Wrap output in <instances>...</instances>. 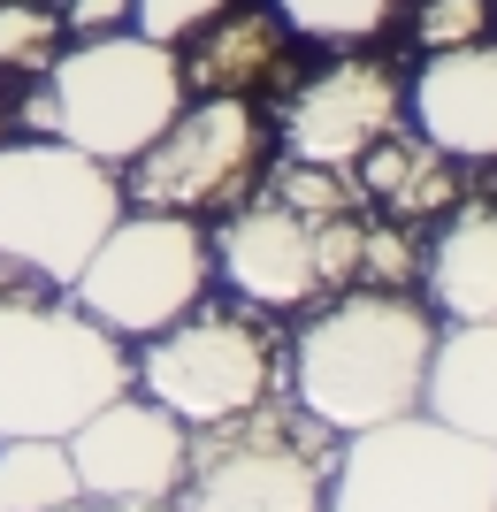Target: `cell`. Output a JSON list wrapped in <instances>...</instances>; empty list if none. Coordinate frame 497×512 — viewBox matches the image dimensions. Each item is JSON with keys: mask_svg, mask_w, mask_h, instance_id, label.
Masks as SVG:
<instances>
[{"mask_svg": "<svg viewBox=\"0 0 497 512\" xmlns=\"http://www.w3.org/2000/svg\"><path fill=\"white\" fill-rule=\"evenodd\" d=\"M337 428L276 390L230 421L192 428L176 512H329V474H337Z\"/></svg>", "mask_w": 497, "mask_h": 512, "instance_id": "5", "label": "cell"}, {"mask_svg": "<svg viewBox=\"0 0 497 512\" xmlns=\"http://www.w3.org/2000/svg\"><path fill=\"white\" fill-rule=\"evenodd\" d=\"M123 214V169L62 138H0V291H69Z\"/></svg>", "mask_w": 497, "mask_h": 512, "instance_id": "3", "label": "cell"}, {"mask_svg": "<svg viewBox=\"0 0 497 512\" xmlns=\"http://www.w3.org/2000/svg\"><path fill=\"white\" fill-rule=\"evenodd\" d=\"M329 512H497V444L398 413L337 444Z\"/></svg>", "mask_w": 497, "mask_h": 512, "instance_id": "7", "label": "cell"}, {"mask_svg": "<svg viewBox=\"0 0 497 512\" xmlns=\"http://www.w3.org/2000/svg\"><path fill=\"white\" fill-rule=\"evenodd\" d=\"M429 314L497 321V199H459L429 245Z\"/></svg>", "mask_w": 497, "mask_h": 512, "instance_id": "17", "label": "cell"}, {"mask_svg": "<svg viewBox=\"0 0 497 512\" xmlns=\"http://www.w3.org/2000/svg\"><path fill=\"white\" fill-rule=\"evenodd\" d=\"M130 383L146 390L153 406H169L184 428H207V421H230V413L283 390V337H276V321L245 299L192 306L169 329L138 337Z\"/></svg>", "mask_w": 497, "mask_h": 512, "instance_id": "6", "label": "cell"}, {"mask_svg": "<svg viewBox=\"0 0 497 512\" xmlns=\"http://www.w3.org/2000/svg\"><path fill=\"white\" fill-rule=\"evenodd\" d=\"M253 192L283 199V207H299V214H352V207H360V184H352V169H329V161H299V153H283L276 169H260Z\"/></svg>", "mask_w": 497, "mask_h": 512, "instance_id": "20", "label": "cell"}, {"mask_svg": "<svg viewBox=\"0 0 497 512\" xmlns=\"http://www.w3.org/2000/svg\"><path fill=\"white\" fill-rule=\"evenodd\" d=\"M77 490L69 436H0V512H54Z\"/></svg>", "mask_w": 497, "mask_h": 512, "instance_id": "18", "label": "cell"}, {"mask_svg": "<svg viewBox=\"0 0 497 512\" xmlns=\"http://www.w3.org/2000/svg\"><path fill=\"white\" fill-rule=\"evenodd\" d=\"M421 413H436L459 436L497 444V321H436Z\"/></svg>", "mask_w": 497, "mask_h": 512, "instance_id": "16", "label": "cell"}, {"mask_svg": "<svg viewBox=\"0 0 497 512\" xmlns=\"http://www.w3.org/2000/svg\"><path fill=\"white\" fill-rule=\"evenodd\" d=\"M360 230H368V207L352 214H299L283 199L253 192L222 214V230L207 237L215 253V276L238 291L260 314H299V306H322L329 291L360 283Z\"/></svg>", "mask_w": 497, "mask_h": 512, "instance_id": "8", "label": "cell"}, {"mask_svg": "<svg viewBox=\"0 0 497 512\" xmlns=\"http://www.w3.org/2000/svg\"><path fill=\"white\" fill-rule=\"evenodd\" d=\"M130 390V352L62 291H0V436H69Z\"/></svg>", "mask_w": 497, "mask_h": 512, "instance_id": "4", "label": "cell"}, {"mask_svg": "<svg viewBox=\"0 0 497 512\" xmlns=\"http://www.w3.org/2000/svg\"><path fill=\"white\" fill-rule=\"evenodd\" d=\"M230 0H130V31L153 46H184L199 23H215Z\"/></svg>", "mask_w": 497, "mask_h": 512, "instance_id": "22", "label": "cell"}, {"mask_svg": "<svg viewBox=\"0 0 497 512\" xmlns=\"http://www.w3.org/2000/svg\"><path fill=\"white\" fill-rule=\"evenodd\" d=\"M62 8L46 0H0V77H39L62 54Z\"/></svg>", "mask_w": 497, "mask_h": 512, "instance_id": "21", "label": "cell"}, {"mask_svg": "<svg viewBox=\"0 0 497 512\" xmlns=\"http://www.w3.org/2000/svg\"><path fill=\"white\" fill-rule=\"evenodd\" d=\"M436 352V314L390 283H345L329 291L322 314L283 344V390L337 436L383 428L398 413H421Z\"/></svg>", "mask_w": 497, "mask_h": 512, "instance_id": "1", "label": "cell"}, {"mask_svg": "<svg viewBox=\"0 0 497 512\" xmlns=\"http://www.w3.org/2000/svg\"><path fill=\"white\" fill-rule=\"evenodd\" d=\"M130 23V0H69L62 8V31H77V39H92V31H123Z\"/></svg>", "mask_w": 497, "mask_h": 512, "instance_id": "25", "label": "cell"}, {"mask_svg": "<svg viewBox=\"0 0 497 512\" xmlns=\"http://www.w3.org/2000/svg\"><path fill=\"white\" fill-rule=\"evenodd\" d=\"M215 283V253L207 230L192 214H161V207H123L108 222V237L85 253L69 299L85 306L108 337L138 344L153 329H169L176 314H192Z\"/></svg>", "mask_w": 497, "mask_h": 512, "instance_id": "9", "label": "cell"}, {"mask_svg": "<svg viewBox=\"0 0 497 512\" xmlns=\"http://www.w3.org/2000/svg\"><path fill=\"white\" fill-rule=\"evenodd\" d=\"M54 512H176V505H123V497H69Z\"/></svg>", "mask_w": 497, "mask_h": 512, "instance_id": "26", "label": "cell"}, {"mask_svg": "<svg viewBox=\"0 0 497 512\" xmlns=\"http://www.w3.org/2000/svg\"><path fill=\"white\" fill-rule=\"evenodd\" d=\"M406 0H276V16L291 39H314V46H360L375 39Z\"/></svg>", "mask_w": 497, "mask_h": 512, "instance_id": "19", "label": "cell"}, {"mask_svg": "<svg viewBox=\"0 0 497 512\" xmlns=\"http://www.w3.org/2000/svg\"><path fill=\"white\" fill-rule=\"evenodd\" d=\"M192 54H176L184 69V92H230V100H260L268 85H283L291 69V31H283L276 8H222L215 23H199Z\"/></svg>", "mask_w": 497, "mask_h": 512, "instance_id": "14", "label": "cell"}, {"mask_svg": "<svg viewBox=\"0 0 497 512\" xmlns=\"http://www.w3.org/2000/svg\"><path fill=\"white\" fill-rule=\"evenodd\" d=\"M352 184H360V207H375L383 222H406V230L459 207V161L444 146H429L421 130H398V123L352 161Z\"/></svg>", "mask_w": 497, "mask_h": 512, "instance_id": "15", "label": "cell"}, {"mask_svg": "<svg viewBox=\"0 0 497 512\" xmlns=\"http://www.w3.org/2000/svg\"><path fill=\"white\" fill-rule=\"evenodd\" d=\"M421 276V253H413V230L406 222H368L360 230V283H398Z\"/></svg>", "mask_w": 497, "mask_h": 512, "instance_id": "23", "label": "cell"}, {"mask_svg": "<svg viewBox=\"0 0 497 512\" xmlns=\"http://www.w3.org/2000/svg\"><path fill=\"white\" fill-rule=\"evenodd\" d=\"M192 428L169 406H153L146 390H115L108 406H92L69 428V467L85 497H123V505H176Z\"/></svg>", "mask_w": 497, "mask_h": 512, "instance_id": "11", "label": "cell"}, {"mask_svg": "<svg viewBox=\"0 0 497 512\" xmlns=\"http://www.w3.org/2000/svg\"><path fill=\"white\" fill-rule=\"evenodd\" d=\"M184 100L192 92H184L176 46H153L138 31H92V39H62V54L31 77V100L16 123L123 169L169 130Z\"/></svg>", "mask_w": 497, "mask_h": 512, "instance_id": "2", "label": "cell"}, {"mask_svg": "<svg viewBox=\"0 0 497 512\" xmlns=\"http://www.w3.org/2000/svg\"><path fill=\"white\" fill-rule=\"evenodd\" d=\"M406 107L421 138L444 146L452 161H497V39L436 46L406 85Z\"/></svg>", "mask_w": 497, "mask_h": 512, "instance_id": "13", "label": "cell"}, {"mask_svg": "<svg viewBox=\"0 0 497 512\" xmlns=\"http://www.w3.org/2000/svg\"><path fill=\"white\" fill-rule=\"evenodd\" d=\"M490 39V0H421V54Z\"/></svg>", "mask_w": 497, "mask_h": 512, "instance_id": "24", "label": "cell"}, {"mask_svg": "<svg viewBox=\"0 0 497 512\" xmlns=\"http://www.w3.org/2000/svg\"><path fill=\"white\" fill-rule=\"evenodd\" d=\"M268 169V123L253 100L230 92H199L169 115L138 161H123V207H161V214H230L253 199Z\"/></svg>", "mask_w": 497, "mask_h": 512, "instance_id": "10", "label": "cell"}, {"mask_svg": "<svg viewBox=\"0 0 497 512\" xmlns=\"http://www.w3.org/2000/svg\"><path fill=\"white\" fill-rule=\"evenodd\" d=\"M406 115V85L390 62H368V54H345V62L314 69L291 100H283V153L299 161H329V169H352L360 153L383 138L390 123Z\"/></svg>", "mask_w": 497, "mask_h": 512, "instance_id": "12", "label": "cell"}]
</instances>
